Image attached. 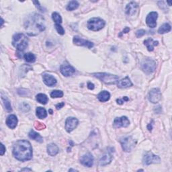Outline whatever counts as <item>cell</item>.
I'll list each match as a JSON object with an SVG mask.
<instances>
[{
  "instance_id": "1",
  "label": "cell",
  "mask_w": 172,
  "mask_h": 172,
  "mask_svg": "<svg viewBox=\"0 0 172 172\" xmlns=\"http://www.w3.org/2000/svg\"><path fill=\"white\" fill-rule=\"evenodd\" d=\"M45 27L44 17L38 13L28 16L24 20V28L29 36H36L44 30Z\"/></svg>"
},
{
  "instance_id": "2",
  "label": "cell",
  "mask_w": 172,
  "mask_h": 172,
  "mask_svg": "<svg viewBox=\"0 0 172 172\" xmlns=\"http://www.w3.org/2000/svg\"><path fill=\"white\" fill-rule=\"evenodd\" d=\"M13 155L18 161L30 160L33 155L30 142L26 140H19L15 142L13 147Z\"/></svg>"
},
{
  "instance_id": "3",
  "label": "cell",
  "mask_w": 172,
  "mask_h": 172,
  "mask_svg": "<svg viewBox=\"0 0 172 172\" xmlns=\"http://www.w3.org/2000/svg\"><path fill=\"white\" fill-rule=\"evenodd\" d=\"M12 45L19 51H23L26 49L28 45V38L24 34H16L13 36Z\"/></svg>"
},
{
  "instance_id": "4",
  "label": "cell",
  "mask_w": 172,
  "mask_h": 172,
  "mask_svg": "<svg viewBox=\"0 0 172 172\" xmlns=\"http://www.w3.org/2000/svg\"><path fill=\"white\" fill-rule=\"evenodd\" d=\"M92 75L97 79L108 85L116 84L119 80V77L117 75L106 73H95Z\"/></svg>"
},
{
  "instance_id": "5",
  "label": "cell",
  "mask_w": 172,
  "mask_h": 172,
  "mask_svg": "<svg viewBox=\"0 0 172 172\" xmlns=\"http://www.w3.org/2000/svg\"><path fill=\"white\" fill-rule=\"evenodd\" d=\"M156 62L151 59H145L141 61V68L147 75L151 74L156 69Z\"/></svg>"
},
{
  "instance_id": "6",
  "label": "cell",
  "mask_w": 172,
  "mask_h": 172,
  "mask_svg": "<svg viewBox=\"0 0 172 172\" xmlns=\"http://www.w3.org/2000/svg\"><path fill=\"white\" fill-rule=\"evenodd\" d=\"M106 22L99 18H92L87 21V28L92 31L100 30L105 26Z\"/></svg>"
},
{
  "instance_id": "7",
  "label": "cell",
  "mask_w": 172,
  "mask_h": 172,
  "mask_svg": "<svg viewBox=\"0 0 172 172\" xmlns=\"http://www.w3.org/2000/svg\"><path fill=\"white\" fill-rule=\"evenodd\" d=\"M120 142L123 150L125 152H130L136 144V141L130 136L121 139Z\"/></svg>"
},
{
  "instance_id": "8",
  "label": "cell",
  "mask_w": 172,
  "mask_h": 172,
  "mask_svg": "<svg viewBox=\"0 0 172 172\" xmlns=\"http://www.w3.org/2000/svg\"><path fill=\"white\" fill-rule=\"evenodd\" d=\"M161 159L159 156L153 154L152 152H148L143 156L142 163L145 165H149L153 163H159Z\"/></svg>"
},
{
  "instance_id": "9",
  "label": "cell",
  "mask_w": 172,
  "mask_h": 172,
  "mask_svg": "<svg viewBox=\"0 0 172 172\" xmlns=\"http://www.w3.org/2000/svg\"><path fill=\"white\" fill-rule=\"evenodd\" d=\"M148 98H149V100L153 104L158 103L161 99V93L159 89H152V90L149 91Z\"/></svg>"
},
{
  "instance_id": "10",
  "label": "cell",
  "mask_w": 172,
  "mask_h": 172,
  "mask_svg": "<svg viewBox=\"0 0 172 172\" xmlns=\"http://www.w3.org/2000/svg\"><path fill=\"white\" fill-rule=\"evenodd\" d=\"M79 121L77 118L73 117H69L65 121V129L67 133H71L74 129L76 128Z\"/></svg>"
},
{
  "instance_id": "11",
  "label": "cell",
  "mask_w": 172,
  "mask_h": 172,
  "mask_svg": "<svg viewBox=\"0 0 172 172\" xmlns=\"http://www.w3.org/2000/svg\"><path fill=\"white\" fill-rule=\"evenodd\" d=\"M158 18V13L156 12H150L147 15L146 18V23L147 26L151 28H154L157 26V20Z\"/></svg>"
},
{
  "instance_id": "12",
  "label": "cell",
  "mask_w": 172,
  "mask_h": 172,
  "mask_svg": "<svg viewBox=\"0 0 172 172\" xmlns=\"http://www.w3.org/2000/svg\"><path fill=\"white\" fill-rule=\"evenodd\" d=\"M74 44L77 46H82V47H85L88 48H91L93 47V43L91 42L89 40L83 39L78 36H75L73 39Z\"/></svg>"
},
{
  "instance_id": "13",
  "label": "cell",
  "mask_w": 172,
  "mask_h": 172,
  "mask_svg": "<svg viewBox=\"0 0 172 172\" xmlns=\"http://www.w3.org/2000/svg\"><path fill=\"white\" fill-rule=\"evenodd\" d=\"M130 125V121L127 117L122 116L120 118H116L113 123V126L114 128H121V127H128Z\"/></svg>"
},
{
  "instance_id": "14",
  "label": "cell",
  "mask_w": 172,
  "mask_h": 172,
  "mask_svg": "<svg viewBox=\"0 0 172 172\" xmlns=\"http://www.w3.org/2000/svg\"><path fill=\"white\" fill-rule=\"evenodd\" d=\"M60 71L64 77H69L75 73V69L69 64H63L60 67Z\"/></svg>"
},
{
  "instance_id": "15",
  "label": "cell",
  "mask_w": 172,
  "mask_h": 172,
  "mask_svg": "<svg viewBox=\"0 0 172 172\" xmlns=\"http://www.w3.org/2000/svg\"><path fill=\"white\" fill-rule=\"evenodd\" d=\"M80 163L83 165L91 168L93 166V157L90 153H88L87 154L83 155L80 159Z\"/></svg>"
},
{
  "instance_id": "16",
  "label": "cell",
  "mask_w": 172,
  "mask_h": 172,
  "mask_svg": "<svg viewBox=\"0 0 172 172\" xmlns=\"http://www.w3.org/2000/svg\"><path fill=\"white\" fill-rule=\"evenodd\" d=\"M42 79L45 84L47 86H49V87H53V86L55 85L56 83H57V81H56L55 78L50 74H44L42 75Z\"/></svg>"
},
{
  "instance_id": "17",
  "label": "cell",
  "mask_w": 172,
  "mask_h": 172,
  "mask_svg": "<svg viewBox=\"0 0 172 172\" xmlns=\"http://www.w3.org/2000/svg\"><path fill=\"white\" fill-rule=\"evenodd\" d=\"M18 118L14 114H10L6 118V125L11 129H14L18 125Z\"/></svg>"
},
{
  "instance_id": "18",
  "label": "cell",
  "mask_w": 172,
  "mask_h": 172,
  "mask_svg": "<svg viewBox=\"0 0 172 172\" xmlns=\"http://www.w3.org/2000/svg\"><path fill=\"white\" fill-rule=\"evenodd\" d=\"M137 8H138V5H137L136 3L131 1L126 5L125 9L126 13L128 16H133L135 13Z\"/></svg>"
},
{
  "instance_id": "19",
  "label": "cell",
  "mask_w": 172,
  "mask_h": 172,
  "mask_svg": "<svg viewBox=\"0 0 172 172\" xmlns=\"http://www.w3.org/2000/svg\"><path fill=\"white\" fill-rule=\"evenodd\" d=\"M112 156L110 151H108L106 154H104L101 157L100 160H99V165L102 166L106 165L111 162L112 160Z\"/></svg>"
},
{
  "instance_id": "20",
  "label": "cell",
  "mask_w": 172,
  "mask_h": 172,
  "mask_svg": "<svg viewBox=\"0 0 172 172\" xmlns=\"http://www.w3.org/2000/svg\"><path fill=\"white\" fill-rule=\"evenodd\" d=\"M132 85H133V83L128 77H126L120 81H118V87L119 88H127L131 87Z\"/></svg>"
},
{
  "instance_id": "21",
  "label": "cell",
  "mask_w": 172,
  "mask_h": 172,
  "mask_svg": "<svg viewBox=\"0 0 172 172\" xmlns=\"http://www.w3.org/2000/svg\"><path fill=\"white\" fill-rule=\"evenodd\" d=\"M144 44L146 46L148 50L150 52V51H153L154 50V47L155 46H157L159 44V42L155 41V40H153V39L149 38V39H147L145 40Z\"/></svg>"
},
{
  "instance_id": "22",
  "label": "cell",
  "mask_w": 172,
  "mask_h": 172,
  "mask_svg": "<svg viewBox=\"0 0 172 172\" xmlns=\"http://www.w3.org/2000/svg\"><path fill=\"white\" fill-rule=\"evenodd\" d=\"M59 152V149L57 147V145H56L54 143H50L49 145H48L47 153L50 156H55L56 154H58Z\"/></svg>"
},
{
  "instance_id": "23",
  "label": "cell",
  "mask_w": 172,
  "mask_h": 172,
  "mask_svg": "<svg viewBox=\"0 0 172 172\" xmlns=\"http://www.w3.org/2000/svg\"><path fill=\"white\" fill-rule=\"evenodd\" d=\"M110 98V93L107 91H102L98 95V99L99 101L105 102L108 101Z\"/></svg>"
},
{
  "instance_id": "24",
  "label": "cell",
  "mask_w": 172,
  "mask_h": 172,
  "mask_svg": "<svg viewBox=\"0 0 172 172\" xmlns=\"http://www.w3.org/2000/svg\"><path fill=\"white\" fill-rule=\"evenodd\" d=\"M28 136L32 140H34V141H36L39 142H43V139L42 137L40 135L39 133H37L33 130H31L30 131V133H28Z\"/></svg>"
},
{
  "instance_id": "25",
  "label": "cell",
  "mask_w": 172,
  "mask_h": 172,
  "mask_svg": "<svg viewBox=\"0 0 172 172\" xmlns=\"http://www.w3.org/2000/svg\"><path fill=\"white\" fill-rule=\"evenodd\" d=\"M36 116L40 119H44L47 116V112L44 108L38 107L36 110Z\"/></svg>"
},
{
  "instance_id": "26",
  "label": "cell",
  "mask_w": 172,
  "mask_h": 172,
  "mask_svg": "<svg viewBox=\"0 0 172 172\" xmlns=\"http://www.w3.org/2000/svg\"><path fill=\"white\" fill-rule=\"evenodd\" d=\"M36 99L38 102H39V103L44 105L47 104L48 101V97L47 96V95H45L44 93H39L38 95H36Z\"/></svg>"
},
{
  "instance_id": "27",
  "label": "cell",
  "mask_w": 172,
  "mask_h": 172,
  "mask_svg": "<svg viewBox=\"0 0 172 172\" xmlns=\"http://www.w3.org/2000/svg\"><path fill=\"white\" fill-rule=\"evenodd\" d=\"M171 29V26L168 23H165L161 26L158 30V32L159 34H165L170 32Z\"/></svg>"
},
{
  "instance_id": "28",
  "label": "cell",
  "mask_w": 172,
  "mask_h": 172,
  "mask_svg": "<svg viewBox=\"0 0 172 172\" xmlns=\"http://www.w3.org/2000/svg\"><path fill=\"white\" fill-rule=\"evenodd\" d=\"M1 99L3 102H4V106L5 108V109L7 112H12V106H11V104H10V102L9 101V99H8L6 96H4L3 95V93H1Z\"/></svg>"
},
{
  "instance_id": "29",
  "label": "cell",
  "mask_w": 172,
  "mask_h": 172,
  "mask_svg": "<svg viewBox=\"0 0 172 172\" xmlns=\"http://www.w3.org/2000/svg\"><path fill=\"white\" fill-rule=\"evenodd\" d=\"M24 59L28 63H34L36 61V56L32 53H27L24 54Z\"/></svg>"
},
{
  "instance_id": "30",
  "label": "cell",
  "mask_w": 172,
  "mask_h": 172,
  "mask_svg": "<svg viewBox=\"0 0 172 172\" xmlns=\"http://www.w3.org/2000/svg\"><path fill=\"white\" fill-rule=\"evenodd\" d=\"M79 3L77 1H71L69 2V4H67V10L68 11H73L74 10H76L77 8L79 7Z\"/></svg>"
},
{
  "instance_id": "31",
  "label": "cell",
  "mask_w": 172,
  "mask_h": 172,
  "mask_svg": "<svg viewBox=\"0 0 172 172\" xmlns=\"http://www.w3.org/2000/svg\"><path fill=\"white\" fill-rule=\"evenodd\" d=\"M52 18L55 24H61L62 23V18L61 15L57 12H53L52 13Z\"/></svg>"
},
{
  "instance_id": "32",
  "label": "cell",
  "mask_w": 172,
  "mask_h": 172,
  "mask_svg": "<svg viewBox=\"0 0 172 172\" xmlns=\"http://www.w3.org/2000/svg\"><path fill=\"white\" fill-rule=\"evenodd\" d=\"M50 96L53 98H62L63 96V92L61 90H54L50 93Z\"/></svg>"
},
{
  "instance_id": "33",
  "label": "cell",
  "mask_w": 172,
  "mask_h": 172,
  "mask_svg": "<svg viewBox=\"0 0 172 172\" xmlns=\"http://www.w3.org/2000/svg\"><path fill=\"white\" fill-rule=\"evenodd\" d=\"M30 109V107L29 105L26 103V102H24V103L20 105V110L24 112H28Z\"/></svg>"
},
{
  "instance_id": "34",
  "label": "cell",
  "mask_w": 172,
  "mask_h": 172,
  "mask_svg": "<svg viewBox=\"0 0 172 172\" xmlns=\"http://www.w3.org/2000/svg\"><path fill=\"white\" fill-rule=\"evenodd\" d=\"M34 127L36 128L37 130H42V129L45 128L46 126L43 123L38 122V121H35L34 122Z\"/></svg>"
},
{
  "instance_id": "35",
  "label": "cell",
  "mask_w": 172,
  "mask_h": 172,
  "mask_svg": "<svg viewBox=\"0 0 172 172\" xmlns=\"http://www.w3.org/2000/svg\"><path fill=\"white\" fill-rule=\"evenodd\" d=\"M55 28L59 34L63 35L64 34V30L63 28V26L61 25V24H55Z\"/></svg>"
},
{
  "instance_id": "36",
  "label": "cell",
  "mask_w": 172,
  "mask_h": 172,
  "mask_svg": "<svg viewBox=\"0 0 172 172\" xmlns=\"http://www.w3.org/2000/svg\"><path fill=\"white\" fill-rule=\"evenodd\" d=\"M145 34H146V31H145V30L143 29L139 30H137L136 32V36L137 38H141L142 36H143Z\"/></svg>"
},
{
  "instance_id": "37",
  "label": "cell",
  "mask_w": 172,
  "mask_h": 172,
  "mask_svg": "<svg viewBox=\"0 0 172 172\" xmlns=\"http://www.w3.org/2000/svg\"><path fill=\"white\" fill-rule=\"evenodd\" d=\"M128 97L125 96V97H123L122 99H116V102H117V103H118V104L122 105V104L124 103V102H126V101H128Z\"/></svg>"
},
{
  "instance_id": "38",
  "label": "cell",
  "mask_w": 172,
  "mask_h": 172,
  "mask_svg": "<svg viewBox=\"0 0 172 172\" xmlns=\"http://www.w3.org/2000/svg\"><path fill=\"white\" fill-rule=\"evenodd\" d=\"M33 3L34 4H35V5H36V7L38 8V9H39L40 12H44V8H43L41 5H40V4H39V1H33Z\"/></svg>"
},
{
  "instance_id": "39",
  "label": "cell",
  "mask_w": 172,
  "mask_h": 172,
  "mask_svg": "<svg viewBox=\"0 0 172 172\" xmlns=\"http://www.w3.org/2000/svg\"><path fill=\"white\" fill-rule=\"evenodd\" d=\"M64 106V102H61V103H59L56 105V110H60Z\"/></svg>"
},
{
  "instance_id": "40",
  "label": "cell",
  "mask_w": 172,
  "mask_h": 172,
  "mask_svg": "<svg viewBox=\"0 0 172 172\" xmlns=\"http://www.w3.org/2000/svg\"><path fill=\"white\" fill-rule=\"evenodd\" d=\"M1 152H0V155H4V154L5 152V150H6V149H5V147L4 145V144H2V143L1 145Z\"/></svg>"
},
{
  "instance_id": "41",
  "label": "cell",
  "mask_w": 172,
  "mask_h": 172,
  "mask_svg": "<svg viewBox=\"0 0 172 172\" xmlns=\"http://www.w3.org/2000/svg\"><path fill=\"white\" fill-rule=\"evenodd\" d=\"M87 87L89 90H93V89H94V84L93 83H92L91 82H88L87 83Z\"/></svg>"
},
{
  "instance_id": "42",
  "label": "cell",
  "mask_w": 172,
  "mask_h": 172,
  "mask_svg": "<svg viewBox=\"0 0 172 172\" xmlns=\"http://www.w3.org/2000/svg\"><path fill=\"white\" fill-rule=\"evenodd\" d=\"M129 31H130V28H128V27H126V28L123 30V31L122 32V33H121L119 36H121V35H122V34H125V33H127V32H128Z\"/></svg>"
},
{
  "instance_id": "43",
  "label": "cell",
  "mask_w": 172,
  "mask_h": 172,
  "mask_svg": "<svg viewBox=\"0 0 172 172\" xmlns=\"http://www.w3.org/2000/svg\"><path fill=\"white\" fill-rule=\"evenodd\" d=\"M147 128H148V130H149V131H150L152 130V128H153V126H152V124L151 123H150L148 125V126H147Z\"/></svg>"
},
{
  "instance_id": "44",
  "label": "cell",
  "mask_w": 172,
  "mask_h": 172,
  "mask_svg": "<svg viewBox=\"0 0 172 172\" xmlns=\"http://www.w3.org/2000/svg\"><path fill=\"white\" fill-rule=\"evenodd\" d=\"M21 171H32L31 169H29V168H24V169H22L21 170H20Z\"/></svg>"
},
{
  "instance_id": "45",
  "label": "cell",
  "mask_w": 172,
  "mask_h": 172,
  "mask_svg": "<svg viewBox=\"0 0 172 172\" xmlns=\"http://www.w3.org/2000/svg\"><path fill=\"white\" fill-rule=\"evenodd\" d=\"M167 3L169 4V6H171V1H167Z\"/></svg>"
},
{
  "instance_id": "46",
  "label": "cell",
  "mask_w": 172,
  "mask_h": 172,
  "mask_svg": "<svg viewBox=\"0 0 172 172\" xmlns=\"http://www.w3.org/2000/svg\"><path fill=\"white\" fill-rule=\"evenodd\" d=\"M69 171H77V170H75V169H70Z\"/></svg>"
},
{
  "instance_id": "47",
  "label": "cell",
  "mask_w": 172,
  "mask_h": 172,
  "mask_svg": "<svg viewBox=\"0 0 172 172\" xmlns=\"http://www.w3.org/2000/svg\"><path fill=\"white\" fill-rule=\"evenodd\" d=\"M49 112H50V114H53V111H52V110H49Z\"/></svg>"
},
{
  "instance_id": "48",
  "label": "cell",
  "mask_w": 172,
  "mask_h": 172,
  "mask_svg": "<svg viewBox=\"0 0 172 172\" xmlns=\"http://www.w3.org/2000/svg\"><path fill=\"white\" fill-rule=\"evenodd\" d=\"M4 20H3V18H1V26H2V25H3V24H4Z\"/></svg>"
}]
</instances>
